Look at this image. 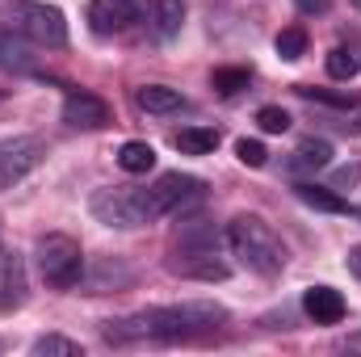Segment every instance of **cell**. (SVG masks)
I'll use <instances>...</instances> for the list:
<instances>
[{
	"label": "cell",
	"instance_id": "ba28073f",
	"mask_svg": "<svg viewBox=\"0 0 361 357\" xmlns=\"http://www.w3.org/2000/svg\"><path fill=\"white\" fill-rule=\"evenodd\" d=\"M47 160V143L38 135H13L0 143V193L13 189L17 181H25L38 164Z\"/></svg>",
	"mask_w": 361,
	"mask_h": 357
},
{
	"label": "cell",
	"instance_id": "6da1fadb",
	"mask_svg": "<svg viewBox=\"0 0 361 357\" xmlns=\"http://www.w3.org/2000/svg\"><path fill=\"white\" fill-rule=\"evenodd\" d=\"M227 311L219 303H169V307H143L135 315L109 320L105 341L109 345H169V341H189L210 328H219Z\"/></svg>",
	"mask_w": 361,
	"mask_h": 357
},
{
	"label": "cell",
	"instance_id": "5b68a950",
	"mask_svg": "<svg viewBox=\"0 0 361 357\" xmlns=\"http://www.w3.org/2000/svg\"><path fill=\"white\" fill-rule=\"evenodd\" d=\"M8 25L38 47H63L68 42L63 13L55 4H42V0H8Z\"/></svg>",
	"mask_w": 361,
	"mask_h": 357
},
{
	"label": "cell",
	"instance_id": "83f0119b",
	"mask_svg": "<svg viewBox=\"0 0 361 357\" xmlns=\"http://www.w3.org/2000/svg\"><path fill=\"white\" fill-rule=\"evenodd\" d=\"M353 345H357V349H361V341H353Z\"/></svg>",
	"mask_w": 361,
	"mask_h": 357
},
{
	"label": "cell",
	"instance_id": "9c48e42d",
	"mask_svg": "<svg viewBox=\"0 0 361 357\" xmlns=\"http://www.w3.org/2000/svg\"><path fill=\"white\" fill-rule=\"evenodd\" d=\"M63 122L68 126H80V131H97V126L109 122V105L101 97H92V92L72 89L63 97Z\"/></svg>",
	"mask_w": 361,
	"mask_h": 357
},
{
	"label": "cell",
	"instance_id": "4fadbf2b",
	"mask_svg": "<svg viewBox=\"0 0 361 357\" xmlns=\"http://www.w3.org/2000/svg\"><path fill=\"white\" fill-rule=\"evenodd\" d=\"M135 105L147 109V114H177L180 105H185V97L177 89H169V85H143V89L135 92Z\"/></svg>",
	"mask_w": 361,
	"mask_h": 357
},
{
	"label": "cell",
	"instance_id": "44dd1931",
	"mask_svg": "<svg viewBox=\"0 0 361 357\" xmlns=\"http://www.w3.org/2000/svg\"><path fill=\"white\" fill-rule=\"evenodd\" d=\"M156 21H160V34L173 38L180 30V21H185V4H180V0H160V4H156Z\"/></svg>",
	"mask_w": 361,
	"mask_h": 357
},
{
	"label": "cell",
	"instance_id": "7c38bea8",
	"mask_svg": "<svg viewBox=\"0 0 361 357\" xmlns=\"http://www.w3.org/2000/svg\"><path fill=\"white\" fill-rule=\"evenodd\" d=\"M25 303V265L21 253L0 248V311H13Z\"/></svg>",
	"mask_w": 361,
	"mask_h": 357
},
{
	"label": "cell",
	"instance_id": "52a82bcc",
	"mask_svg": "<svg viewBox=\"0 0 361 357\" xmlns=\"http://www.w3.org/2000/svg\"><path fill=\"white\" fill-rule=\"evenodd\" d=\"M92 214L105 227H122V231L152 223L147 202H143V189H101V193H92Z\"/></svg>",
	"mask_w": 361,
	"mask_h": 357
},
{
	"label": "cell",
	"instance_id": "7a4b0ae2",
	"mask_svg": "<svg viewBox=\"0 0 361 357\" xmlns=\"http://www.w3.org/2000/svg\"><path fill=\"white\" fill-rule=\"evenodd\" d=\"M227 248H231V257L240 265L261 273V277H277L286 269V244L257 214H240V219L227 223Z\"/></svg>",
	"mask_w": 361,
	"mask_h": 357
},
{
	"label": "cell",
	"instance_id": "d6986e66",
	"mask_svg": "<svg viewBox=\"0 0 361 357\" xmlns=\"http://www.w3.org/2000/svg\"><path fill=\"white\" fill-rule=\"evenodd\" d=\"M34 353L38 357H80V341H68V337H59V332H47V337H38L34 341Z\"/></svg>",
	"mask_w": 361,
	"mask_h": 357
},
{
	"label": "cell",
	"instance_id": "f546056e",
	"mask_svg": "<svg viewBox=\"0 0 361 357\" xmlns=\"http://www.w3.org/2000/svg\"><path fill=\"white\" fill-rule=\"evenodd\" d=\"M357 131H361V118H357Z\"/></svg>",
	"mask_w": 361,
	"mask_h": 357
},
{
	"label": "cell",
	"instance_id": "277c9868",
	"mask_svg": "<svg viewBox=\"0 0 361 357\" xmlns=\"http://www.w3.org/2000/svg\"><path fill=\"white\" fill-rule=\"evenodd\" d=\"M34 257H38V273H42L47 286H55V290L80 286V277H85V253H80V244L72 236H63V231L42 236Z\"/></svg>",
	"mask_w": 361,
	"mask_h": 357
},
{
	"label": "cell",
	"instance_id": "cb8c5ba5",
	"mask_svg": "<svg viewBox=\"0 0 361 357\" xmlns=\"http://www.w3.org/2000/svg\"><path fill=\"white\" fill-rule=\"evenodd\" d=\"M257 126H261L265 135H286V131H290V114H286L281 105H265V109H257Z\"/></svg>",
	"mask_w": 361,
	"mask_h": 357
},
{
	"label": "cell",
	"instance_id": "8fae6325",
	"mask_svg": "<svg viewBox=\"0 0 361 357\" xmlns=\"http://www.w3.org/2000/svg\"><path fill=\"white\" fill-rule=\"evenodd\" d=\"M302 311H307L315 324H341L345 311H349V303H345V294L332 290V286H311V290L302 294Z\"/></svg>",
	"mask_w": 361,
	"mask_h": 357
},
{
	"label": "cell",
	"instance_id": "f1b7e54d",
	"mask_svg": "<svg viewBox=\"0 0 361 357\" xmlns=\"http://www.w3.org/2000/svg\"><path fill=\"white\" fill-rule=\"evenodd\" d=\"M353 4H357V8H361V0H353Z\"/></svg>",
	"mask_w": 361,
	"mask_h": 357
},
{
	"label": "cell",
	"instance_id": "e0dca14e",
	"mask_svg": "<svg viewBox=\"0 0 361 357\" xmlns=\"http://www.w3.org/2000/svg\"><path fill=\"white\" fill-rule=\"evenodd\" d=\"M298 198H302L307 206H315V210H328V214H349V210H353L341 193H332V189H324V185H298Z\"/></svg>",
	"mask_w": 361,
	"mask_h": 357
},
{
	"label": "cell",
	"instance_id": "3957f363",
	"mask_svg": "<svg viewBox=\"0 0 361 357\" xmlns=\"http://www.w3.org/2000/svg\"><path fill=\"white\" fill-rule=\"evenodd\" d=\"M169 269L193 282H227V261L219 257V240L206 227H189L177 240V253L169 257Z\"/></svg>",
	"mask_w": 361,
	"mask_h": 357
},
{
	"label": "cell",
	"instance_id": "5bb4252c",
	"mask_svg": "<svg viewBox=\"0 0 361 357\" xmlns=\"http://www.w3.org/2000/svg\"><path fill=\"white\" fill-rule=\"evenodd\" d=\"M118 164H122V173L143 177V173H152V169H156V147H152V143H143V139H130V143H122Z\"/></svg>",
	"mask_w": 361,
	"mask_h": 357
},
{
	"label": "cell",
	"instance_id": "d4e9b609",
	"mask_svg": "<svg viewBox=\"0 0 361 357\" xmlns=\"http://www.w3.org/2000/svg\"><path fill=\"white\" fill-rule=\"evenodd\" d=\"M235 156H240V164H248V169H261V164L269 160V152H265L261 139H240V143H235Z\"/></svg>",
	"mask_w": 361,
	"mask_h": 357
},
{
	"label": "cell",
	"instance_id": "8992f818",
	"mask_svg": "<svg viewBox=\"0 0 361 357\" xmlns=\"http://www.w3.org/2000/svg\"><path fill=\"white\" fill-rule=\"evenodd\" d=\"M202 181L189 177V173H160L156 185H147L143 189V202H147V214H152V223L156 219H164V214H177L185 206H193L197 198H202Z\"/></svg>",
	"mask_w": 361,
	"mask_h": 357
},
{
	"label": "cell",
	"instance_id": "30bf717a",
	"mask_svg": "<svg viewBox=\"0 0 361 357\" xmlns=\"http://www.w3.org/2000/svg\"><path fill=\"white\" fill-rule=\"evenodd\" d=\"M139 21V8L130 0H92L89 4V25L97 34H122Z\"/></svg>",
	"mask_w": 361,
	"mask_h": 357
},
{
	"label": "cell",
	"instance_id": "ac0fdd59",
	"mask_svg": "<svg viewBox=\"0 0 361 357\" xmlns=\"http://www.w3.org/2000/svg\"><path fill=\"white\" fill-rule=\"evenodd\" d=\"M273 47H277V55H281L286 63H298V59L307 55V30H302V25H286Z\"/></svg>",
	"mask_w": 361,
	"mask_h": 357
},
{
	"label": "cell",
	"instance_id": "603a6c76",
	"mask_svg": "<svg viewBox=\"0 0 361 357\" xmlns=\"http://www.w3.org/2000/svg\"><path fill=\"white\" fill-rule=\"evenodd\" d=\"M357 55H349V51H345V47H336V51H332V55H328V76H332V80H353V76H357Z\"/></svg>",
	"mask_w": 361,
	"mask_h": 357
},
{
	"label": "cell",
	"instance_id": "ffe728a7",
	"mask_svg": "<svg viewBox=\"0 0 361 357\" xmlns=\"http://www.w3.org/2000/svg\"><path fill=\"white\" fill-rule=\"evenodd\" d=\"M210 85L223 92V97H235L240 89H248V68H214Z\"/></svg>",
	"mask_w": 361,
	"mask_h": 357
},
{
	"label": "cell",
	"instance_id": "484cf974",
	"mask_svg": "<svg viewBox=\"0 0 361 357\" xmlns=\"http://www.w3.org/2000/svg\"><path fill=\"white\" fill-rule=\"evenodd\" d=\"M294 4H298L302 17H315V13H328L332 8V0H294Z\"/></svg>",
	"mask_w": 361,
	"mask_h": 357
},
{
	"label": "cell",
	"instance_id": "2e32d148",
	"mask_svg": "<svg viewBox=\"0 0 361 357\" xmlns=\"http://www.w3.org/2000/svg\"><path fill=\"white\" fill-rule=\"evenodd\" d=\"M332 164V143L328 139H302L290 169H328Z\"/></svg>",
	"mask_w": 361,
	"mask_h": 357
},
{
	"label": "cell",
	"instance_id": "7402d4cb",
	"mask_svg": "<svg viewBox=\"0 0 361 357\" xmlns=\"http://www.w3.org/2000/svg\"><path fill=\"white\" fill-rule=\"evenodd\" d=\"M0 68L30 72V68H34V59H30V51H25L21 42H13V38H0Z\"/></svg>",
	"mask_w": 361,
	"mask_h": 357
},
{
	"label": "cell",
	"instance_id": "9a60e30c",
	"mask_svg": "<svg viewBox=\"0 0 361 357\" xmlns=\"http://www.w3.org/2000/svg\"><path fill=\"white\" fill-rule=\"evenodd\" d=\"M173 143L185 156H210L219 147V131H210V126H185V131H177Z\"/></svg>",
	"mask_w": 361,
	"mask_h": 357
},
{
	"label": "cell",
	"instance_id": "4316f807",
	"mask_svg": "<svg viewBox=\"0 0 361 357\" xmlns=\"http://www.w3.org/2000/svg\"><path fill=\"white\" fill-rule=\"evenodd\" d=\"M349 269H353V277L361 282V244L357 248H349Z\"/></svg>",
	"mask_w": 361,
	"mask_h": 357
}]
</instances>
